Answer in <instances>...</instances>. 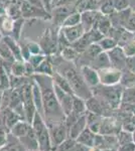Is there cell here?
<instances>
[{
  "mask_svg": "<svg viewBox=\"0 0 135 151\" xmlns=\"http://www.w3.org/2000/svg\"><path fill=\"white\" fill-rule=\"evenodd\" d=\"M53 1H55V0H41V2H43L45 11L48 12V13H51V11H53Z\"/></svg>",
  "mask_w": 135,
  "mask_h": 151,
  "instance_id": "obj_46",
  "label": "cell"
},
{
  "mask_svg": "<svg viewBox=\"0 0 135 151\" xmlns=\"http://www.w3.org/2000/svg\"><path fill=\"white\" fill-rule=\"evenodd\" d=\"M10 73L15 77H25V60H14L11 65Z\"/></svg>",
  "mask_w": 135,
  "mask_h": 151,
  "instance_id": "obj_30",
  "label": "cell"
},
{
  "mask_svg": "<svg viewBox=\"0 0 135 151\" xmlns=\"http://www.w3.org/2000/svg\"><path fill=\"white\" fill-rule=\"evenodd\" d=\"M102 14L103 13H101V11H96L93 9L82 12V24L84 26L86 32L91 30L92 28H95L96 24H97Z\"/></svg>",
  "mask_w": 135,
  "mask_h": 151,
  "instance_id": "obj_11",
  "label": "cell"
},
{
  "mask_svg": "<svg viewBox=\"0 0 135 151\" xmlns=\"http://www.w3.org/2000/svg\"><path fill=\"white\" fill-rule=\"evenodd\" d=\"M124 28L131 31V32H133V33L135 32V11L132 10L128 20H127L126 24L124 25Z\"/></svg>",
  "mask_w": 135,
  "mask_h": 151,
  "instance_id": "obj_41",
  "label": "cell"
},
{
  "mask_svg": "<svg viewBox=\"0 0 135 151\" xmlns=\"http://www.w3.org/2000/svg\"><path fill=\"white\" fill-rule=\"evenodd\" d=\"M33 81L38 84L41 92L43 106V118L46 124H53L65 121L66 115L60 105L53 87V77L48 75L34 74Z\"/></svg>",
  "mask_w": 135,
  "mask_h": 151,
  "instance_id": "obj_1",
  "label": "cell"
},
{
  "mask_svg": "<svg viewBox=\"0 0 135 151\" xmlns=\"http://www.w3.org/2000/svg\"><path fill=\"white\" fill-rule=\"evenodd\" d=\"M30 128H31L30 123L25 120H20L10 129V134L13 137H15L16 139H18V138L22 137L23 135H25L30 130Z\"/></svg>",
  "mask_w": 135,
  "mask_h": 151,
  "instance_id": "obj_21",
  "label": "cell"
},
{
  "mask_svg": "<svg viewBox=\"0 0 135 151\" xmlns=\"http://www.w3.org/2000/svg\"><path fill=\"white\" fill-rule=\"evenodd\" d=\"M60 53L63 60H67V62H73V63L76 62L80 55V52L78 50H76L72 45H69V47H65L64 50H61Z\"/></svg>",
  "mask_w": 135,
  "mask_h": 151,
  "instance_id": "obj_28",
  "label": "cell"
},
{
  "mask_svg": "<svg viewBox=\"0 0 135 151\" xmlns=\"http://www.w3.org/2000/svg\"><path fill=\"white\" fill-rule=\"evenodd\" d=\"M31 126H32L34 134H35L36 139H38V149L43 151H53L48 124H46L45 118L38 112L34 114Z\"/></svg>",
  "mask_w": 135,
  "mask_h": 151,
  "instance_id": "obj_4",
  "label": "cell"
},
{
  "mask_svg": "<svg viewBox=\"0 0 135 151\" xmlns=\"http://www.w3.org/2000/svg\"><path fill=\"white\" fill-rule=\"evenodd\" d=\"M101 151H117V148H106V149H102Z\"/></svg>",
  "mask_w": 135,
  "mask_h": 151,
  "instance_id": "obj_50",
  "label": "cell"
},
{
  "mask_svg": "<svg viewBox=\"0 0 135 151\" xmlns=\"http://www.w3.org/2000/svg\"><path fill=\"white\" fill-rule=\"evenodd\" d=\"M0 58H2V60H4V62L11 63V64L15 60L14 55H12V52L6 45V43L3 41V40H0Z\"/></svg>",
  "mask_w": 135,
  "mask_h": 151,
  "instance_id": "obj_32",
  "label": "cell"
},
{
  "mask_svg": "<svg viewBox=\"0 0 135 151\" xmlns=\"http://www.w3.org/2000/svg\"><path fill=\"white\" fill-rule=\"evenodd\" d=\"M46 58V55H45V53H40V55H30V58H29V60H27V62L30 63L31 65H33L34 69H36V68L40 65L41 63L43 62Z\"/></svg>",
  "mask_w": 135,
  "mask_h": 151,
  "instance_id": "obj_38",
  "label": "cell"
},
{
  "mask_svg": "<svg viewBox=\"0 0 135 151\" xmlns=\"http://www.w3.org/2000/svg\"><path fill=\"white\" fill-rule=\"evenodd\" d=\"M4 14H6V8H4V6L0 2V15H4Z\"/></svg>",
  "mask_w": 135,
  "mask_h": 151,
  "instance_id": "obj_48",
  "label": "cell"
},
{
  "mask_svg": "<svg viewBox=\"0 0 135 151\" xmlns=\"http://www.w3.org/2000/svg\"><path fill=\"white\" fill-rule=\"evenodd\" d=\"M95 138H96V133L93 132L89 127H87L79 134V136L76 138V140L79 143H81V144L92 148L94 147Z\"/></svg>",
  "mask_w": 135,
  "mask_h": 151,
  "instance_id": "obj_19",
  "label": "cell"
},
{
  "mask_svg": "<svg viewBox=\"0 0 135 151\" xmlns=\"http://www.w3.org/2000/svg\"><path fill=\"white\" fill-rule=\"evenodd\" d=\"M26 1H27L29 4H31L32 6H35L40 9H43V10H45V7H43V2H41V0H26Z\"/></svg>",
  "mask_w": 135,
  "mask_h": 151,
  "instance_id": "obj_47",
  "label": "cell"
},
{
  "mask_svg": "<svg viewBox=\"0 0 135 151\" xmlns=\"http://www.w3.org/2000/svg\"><path fill=\"white\" fill-rule=\"evenodd\" d=\"M9 135H10V130L6 126L2 117L0 116V148H2L7 144Z\"/></svg>",
  "mask_w": 135,
  "mask_h": 151,
  "instance_id": "obj_31",
  "label": "cell"
},
{
  "mask_svg": "<svg viewBox=\"0 0 135 151\" xmlns=\"http://www.w3.org/2000/svg\"><path fill=\"white\" fill-rule=\"evenodd\" d=\"M80 72L86 84L91 89H94L95 87L100 85L99 74H98V70H95L94 68H92L91 65H82L80 67Z\"/></svg>",
  "mask_w": 135,
  "mask_h": 151,
  "instance_id": "obj_10",
  "label": "cell"
},
{
  "mask_svg": "<svg viewBox=\"0 0 135 151\" xmlns=\"http://www.w3.org/2000/svg\"><path fill=\"white\" fill-rule=\"evenodd\" d=\"M93 96L97 97L109 109H118L121 106L124 88L121 84L116 86H103L100 84L95 87Z\"/></svg>",
  "mask_w": 135,
  "mask_h": 151,
  "instance_id": "obj_3",
  "label": "cell"
},
{
  "mask_svg": "<svg viewBox=\"0 0 135 151\" xmlns=\"http://www.w3.org/2000/svg\"><path fill=\"white\" fill-rule=\"evenodd\" d=\"M53 87H55V92L56 95V98H58V102H60V105L62 107L64 113L67 116L72 112L73 109V99L75 95L73 94H69L67 92H65L63 89L58 88V86H56L53 84Z\"/></svg>",
  "mask_w": 135,
  "mask_h": 151,
  "instance_id": "obj_9",
  "label": "cell"
},
{
  "mask_svg": "<svg viewBox=\"0 0 135 151\" xmlns=\"http://www.w3.org/2000/svg\"><path fill=\"white\" fill-rule=\"evenodd\" d=\"M48 131H50L51 146L53 150L58 147L61 143H63L67 138H69V128L66 125L65 121L53 124H48Z\"/></svg>",
  "mask_w": 135,
  "mask_h": 151,
  "instance_id": "obj_5",
  "label": "cell"
},
{
  "mask_svg": "<svg viewBox=\"0 0 135 151\" xmlns=\"http://www.w3.org/2000/svg\"><path fill=\"white\" fill-rule=\"evenodd\" d=\"M129 6L133 11H135V0H129Z\"/></svg>",
  "mask_w": 135,
  "mask_h": 151,
  "instance_id": "obj_49",
  "label": "cell"
},
{
  "mask_svg": "<svg viewBox=\"0 0 135 151\" xmlns=\"http://www.w3.org/2000/svg\"><path fill=\"white\" fill-rule=\"evenodd\" d=\"M55 73V69H53V65L51 63V60L46 58L41 64L35 69V74H41V75H48L53 76Z\"/></svg>",
  "mask_w": 135,
  "mask_h": 151,
  "instance_id": "obj_26",
  "label": "cell"
},
{
  "mask_svg": "<svg viewBox=\"0 0 135 151\" xmlns=\"http://www.w3.org/2000/svg\"><path fill=\"white\" fill-rule=\"evenodd\" d=\"M26 45L28 47V50L30 52V55H40V53H43V50H41V47L38 42H35V41H27L25 42Z\"/></svg>",
  "mask_w": 135,
  "mask_h": 151,
  "instance_id": "obj_39",
  "label": "cell"
},
{
  "mask_svg": "<svg viewBox=\"0 0 135 151\" xmlns=\"http://www.w3.org/2000/svg\"><path fill=\"white\" fill-rule=\"evenodd\" d=\"M86 106H87V111L100 116L103 115V113H105L106 109L108 108L95 96H92L90 99L86 100Z\"/></svg>",
  "mask_w": 135,
  "mask_h": 151,
  "instance_id": "obj_17",
  "label": "cell"
},
{
  "mask_svg": "<svg viewBox=\"0 0 135 151\" xmlns=\"http://www.w3.org/2000/svg\"><path fill=\"white\" fill-rule=\"evenodd\" d=\"M117 151H135V144L133 142H130L123 145H119Z\"/></svg>",
  "mask_w": 135,
  "mask_h": 151,
  "instance_id": "obj_45",
  "label": "cell"
},
{
  "mask_svg": "<svg viewBox=\"0 0 135 151\" xmlns=\"http://www.w3.org/2000/svg\"><path fill=\"white\" fill-rule=\"evenodd\" d=\"M112 27L113 26H112V23H111V20H110L109 16L104 15V14H102L101 17L99 18V20H98V22L95 26V28H97L104 36L109 35L110 30L112 29Z\"/></svg>",
  "mask_w": 135,
  "mask_h": 151,
  "instance_id": "obj_23",
  "label": "cell"
},
{
  "mask_svg": "<svg viewBox=\"0 0 135 151\" xmlns=\"http://www.w3.org/2000/svg\"><path fill=\"white\" fill-rule=\"evenodd\" d=\"M53 77V84L56 85V86H58V88H61V89H63L65 92H67L69 94H73V90L72 88H71L70 84H69V82L67 81V79L66 78H64L62 75L58 74V72L53 73V75L51 76Z\"/></svg>",
  "mask_w": 135,
  "mask_h": 151,
  "instance_id": "obj_25",
  "label": "cell"
},
{
  "mask_svg": "<svg viewBox=\"0 0 135 151\" xmlns=\"http://www.w3.org/2000/svg\"><path fill=\"white\" fill-rule=\"evenodd\" d=\"M32 151H43V150H40V149H36V150H32Z\"/></svg>",
  "mask_w": 135,
  "mask_h": 151,
  "instance_id": "obj_55",
  "label": "cell"
},
{
  "mask_svg": "<svg viewBox=\"0 0 135 151\" xmlns=\"http://www.w3.org/2000/svg\"><path fill=\"white\" fill-rule=\"evenodd\" d=\"M4 42L6 43V45L9 47L10 52H12V55H14V58L16 60H24L21 55V47L18 43V41L16 40H14L12 36L10 35H5L2 37Z\"/></svg>",
  "mask_w": 135,
  "mask_h": 151,
  "instance_id": "obj_18",
  "label": "cell"
},
{
  "mask_svg": "<svg viewBox=\"0 0 135 151\" xmlns=\"http://www.w3.org/2000/svg\"><path fill=\"white\" fill-rule=\"evenodd\" d=\"M23 24H24V19L22 17H19L14 19L13 21V26H12V31L10 36L16 40L18 41L20 40L21 32H22V28H23Z\"/></svg>",
  "mask_w": 135,
  "mask_h": 151,
  "instance_id": "obj_33",
  "label": "cell"
},
{
  "mask_svg": "<svg viewBox=\"0 0 135 151\" xmlns=\"http://www.w3.org/2000/svg\"><path fill=\"white\" fill-rule=\"evenodd\" d=\"M131 136H132V142L135 144V130L133 131V132H131Z\"/></svg>",
  "mask_w": 135,
  "mask_h": 151,
  "instance_id": "obj_51",
  "label": "cell"
},
{
  "mask_svg": "<svg viewBox=\"0 0 135 151\" xmlns=\"http://www.w3.org/2000/svg\"><path fill=\"white\" fill-rule=\"evenodd\" d=\"M72 112L78 114V115H84L87 112V106H86V100L80 98L78 96H74L73 99V109Z\"/></svg>",
  "mask_w": 135,
  "mask_h": 151,
  "instance_id": "obj_29",
  "label": "cell"
},
{
  "mask_svg": "<svg viewBox=\"0 0 135 151\" xmlns=\"http://www.w3.org/2000/svg\"><path fill=\"white\" fill-rule=\"evenodd\" d=\"M2 93L3 92H0V110H1V107H2Z\"/></svg>",
  "mask_w": 135,
  "mask_h": 151,
  "instance_id": "obj_52",
  "label": "cell"
},
{
  "mask_svg": "<svg viewBox=\"0 0 135 151\" xmlns=\"http://www.w3.org/2000/svg\"><path fill=\"white\" fill-rule=\"evenodd\" d=\"M126 70L135 74V55L126 58Z\"/></svg>",
  "mask_w": 135,
  "mask_h": 151,
  "instance_id": "obj_44",
  "label": "cell"
},
{
  "mask_svg": "<svg viewBox=\"0 0 135 151\" xmlns=\"http://www.w3.org/2000/svg\"><path fill=\"white\" fill-rule=\"evenodd\" d=\"M32 99L35 106L36 112L40 114L43 117V98H41V92L40 87L38 86L35 82L32 83Z\"/></svg>",
  "mask_w": 135,
  "mask_h": 151,
  "instance_id": "obj_24",
  "label": "cell"
},
{
  "mask_svg": "<svg viewBox=\"0 0 135 151\" xmlns=\"http://www.w3.org/2000/svg\"><path fill=\"white\" fill-rule=\"evenodd\" d=\"M100 11L104 15H110L115 11V2L114 0H103L100 6Z\"/></svg>",
  "mask_w": 135,
  "mask_h": 151,
  "instance_id": "obj_35",
  "label": "cell"
},
{
  "mask_svg": "<svg viewBox=\"0 0 135 151\" xmlns=\"http://www.w3.org/2000/svg\"><path fill=\"white\" fill-rule=\"evenodd\" d=\"M87 127H88L87 118H86V114H84V115L81 116L80 118L71 126V128L69 129V136H70L71 138H75L76 139V138L79 136V134Z\"/></svg>",
  "mask_w": 135,
  "mask_h": 151,
  "instance_id": "obj_20",
  "label": "cell"
},
{
  "mask_svg": "<svg viewBox=\"0 0 135 151\" xmlns=\"http://www.w3.org/2000/svg\"><path fill=\"white\" fill-rule=\"evenodd\" d=\"M121 47L127 58L133 57V55H135V38L131 41H129V42H127L126 45H124Z\"/></svg>",
  "mask_w": 135,
  "mask_h": 151,
  "instance_id": "obj_40",
  "label": "cell"
},
{
  "mask_svg": "<svg viewBox=\"0 0 135 151\" xmlns=\"http://www.w3.org/2000/svg\"><path fill=\"white\" fill-rule=\"evenodd\" d=\"M53 151H90V147L81 144L75 138H67Z\"/></svg>",
  "mask_w": 135,
  "mask_h": 151,
  "instance_id": "obj_14",
  "label": "cell"
},
{
  "mask_svg": "<svg viewBox=\"0 0 135 151\" xmlns=\"http://www.w3.org/2000/svg\"><path fill=\"white\" fill-rule=\"evenodd\" d=\"M82 23V12L76 10L72 12L71 14L66 17V19L64 20V22L62 23L61 27H67V26H74L77 25V24Z\"/></svg>",
  "mask_w": 135,
  "mask_h": 151,
  "instance_id": "obj_27",
  "label": "cell"
},
{
  "mask_svg": "<svg viewBox=\"0 0 135 151\" xmlns=\"http://www.w3.org/2000/svg\"><path fill=\"white\" fill-rule=\"evenodd\" d=\"M21 13L23 17H43V18H51V13L46 12L43 9H40L35 6H32L27 1H24L21 5Z\"/></svg>",
  "mask_w": 135,
  "mask_h": 151,
  "instance_id": "obj_12",
  "label": "cell"
},
{
  "mask_svg": "<svg viewBox=\"0 0 135 151\" xmlns=\"http://www.w3.org/2000/svg\"><path fill=\"white\" fill-rule=\"evenodd\" d=\"M90 151H101V150L97 147H92V148H90Z\"/></svg>",
  "mask_w": 135,
  "mask_h": 151,
  "instance_id": "obj_53",
  "label": "cell"
},
{
  "mask_svg": "<svg viewBox=\"0 0 135 151\" xmlns=\"http://www.w3.org/2000/svg\"><path fill=\"white\" fill-rule=\"evenodd\" d=\"M21 148H22V146L20 145V143H19V146H17L15 144H13L12 142H10L8 138L7 144L5 146H3L2 148H0V151H21Z\"/></svg>",
  "mask_w": 135,
  "mask_h": 151,
  "instance_id": "obj_43",
  "label": "cell"
},
{
  "mask_svg": "<svg viewBox=\"0 0 135 151\" xmlns=\"http://www.w3.org/2000/svg\"><path fill=\"white\" fill-rule=\"evenodd\" d=\"M100 84L103 86H116L119 85L122 78V70L114 67L104 68L98 70Z\"/></svg>",
  "mask_w": 135,
  "mask_h": 151,
  "instance_id": "obj_7",
  "label": "cell"
},
{
  "mask_svg": "<svg viewBox=\"0 0 135 151\" xmlns=\"http://www.w3.org/2000/svg\"><path fill=\"white\" fill-rule=\"evenodd\" d=\"M2 37H3V35H2L1 30H0V40H2Z\"/></svg>",
  "mask_w": 135,
  "mask_h": 151,
  "instance_id": "obj_54",
  "label": "cell"
},
{
  "mask_svg": "<svg viewBox=\"0 0 135 151\" xmlns=\"http://www.w3.org/2000/svg\"><path fill=\"white\" fill-rule=\"evenodd\" d=\"M17 140H18L20 145L22 146L26 151H32V150L38 149V139H36L35 134H34L32 126H31L30 130H29L25 135L18 138Z\"/></svg>",
  "mask_w": 135,
  "mask_h": 151,
  "instance_id": "obj_15",
  "label": "cell"
},
{
  "mask_svg": "<svg viewBox=\"0 0 135 151\" xmlns=\"http://www.w3.org/2000/svg\"><path fill=\"white\" fill-rule=\"evenodd\" d=\"M61 29L63 30L66 38H67L68 41L71 43V45L75 42V41H77L79 38L82 37L86 32V30H85V28L82 23L77 24V25H74V26L61 27Z\"/></svg>",
  "mask_w": 135,
  "mask_h": 151,
  "instance_id": "obj_13",
  "label": "cell"
},
{
  "mask_svg": "<svg viewBox=\"0 0 135 151\" xmlns=\"http://www.w3.org/2000/svg\"><path fill=\"white\" fill-rule=\"evenodd\" d=\"M117 139H118L119 145H123V144H126V143L132 142L131 132L124 130V129H121V130L117 133Z\"/></svg>",
  "mask_w": 135,
  "mask_h": 151,
  "instance_id": "obj_36",
  "label": "cell"
},
{
  "mask_svg": "<svg viewBox=\"0 0 135 151\" xmlns=\"http://www.w3.org/2000/svg\"><path fill=\"white\" fill-rule=\"evenodd\" d=\"M108 53V57L110 58V63L111 65L120 70H126V58L127 57L125 55V53L122 50L121 47L117 45L112 50L106 52Z\"/></svg>",
  "mask_w": 135,
  "mask_h": 151,
  "instance_id": "obj_8",
  "label": "cell"
},
{
  "mask_svg": "<svg viewBox=\"0 0 135 151\" xmlns=\"http://www.w3.org/2000/svg\"><path fill=\"white\" fill-rule=\"evenodd\" d=\"M51 63H53L56 72H58V74H61L64 78L67 79L73 90L74 95L84 100L90 99L93 96L92 89L86 84L81 72L76 68L73 62H67L63 60L62 57H60L58 60H55V62L51 60Z\"/></svg>",
  "mask_w": 135,
  "mask_h": 151,
  "instance_id": "obj_2",
  "label": "cell"
},
{
  "mask_svg": "<svg viewBox=\"0 0 135 151\" xmlns=\"http://www.w3.org/2000/svg\"><path fill=\"white\" fill-rule=\"evenodd\" d=\"M76 11L75 9H73L71 5H67V4H64L62 6H58V7H53V15L51 16L55 21L56 25H60L62 26V23L64 22V20L66 19V17L71 14L72 12Z\"/></svg>",
  "mask_w": 135,
  "mask_h": 151,
  "instance_id": "obj_16",
  "label": "cell"
},
{
  "mask_svg": "<svg viewBox=\"0 0 135 151\" xmlns=\"http://www.w3.org/2000/svg\"><path fill=\"white\" fill-rule=\"evenodd\" d=\"M90 65L92 68H94L95 70H99L101 69L108 67H112L111 63H110V58L108 57V53L106 52H102L96 57L94 60L91 62Z\"/></svg>",
  "mask_w": 135,
  "mask_h": 151,
  "instance_id": "obj_22",
  "label": "cell"
},
{
  "mask_svg": "<svg viewBox=\"0 0 135 151\" xmlns=\"http://www.w3.org/2000/svg\"><path fill=\"white\" fill-rule=\"evenodd\" d=\"M6 14L13 19L22 17L21 7L17 6V5H15V4H10V5L8 6V8H6Z\"/></svg>",
  "mask_w": 135,
  "mask_h": 151,
  "instance_id": "obj_37",
  "label": "cell"
},
{
  "mask_svg": "<svg viewBox=\"0 0 135 151\" xmlns=\"http://www.w3.org/2000/svg\"><path fill=\"white\" fill-rule=\"evenodd\" d=\"M115 2V11H121L128 8L129 0H114Z\"/></svg>",
  "mask_w": 135,
  "mask_h": 151,
  "instance_id": "obj_42",
  "label": "cell"
},
{
  "mask_svg": "<svg viewBox=\"0 0 135 151\" xmlns=\"http://www.w3.org/2000/svg\"><path fill=\"white\" fill-rule=\"evenodd\" d=\"M41 47V50L45 55H53L58 50V33L55 35V31L53 29L48 28L41 35L40 40L38 42Z\"/></svg>",
  "mask_w": 135,
  "mask_h": 151,
  "instance_id": "obj_6",
  "label": "cell"
},
{
  "mask_svg": "<svg viewBox=\"0 0 135 151\" xmlns=\"http://www.w3.org/2000/svg\"><path fill=\"white\" fill-rule=\"evenodd\" d=\"M98 45L101 47L103 52H108V50H112L115 47L118 45V42L115 38L111 37V36H104L101 40L98 41Z\"/></svg>",
  "mask_w": 135,
  "mask_h": 151,
  "instance_id": "obj_34",
  "label": "cell"
}]
</instances>
